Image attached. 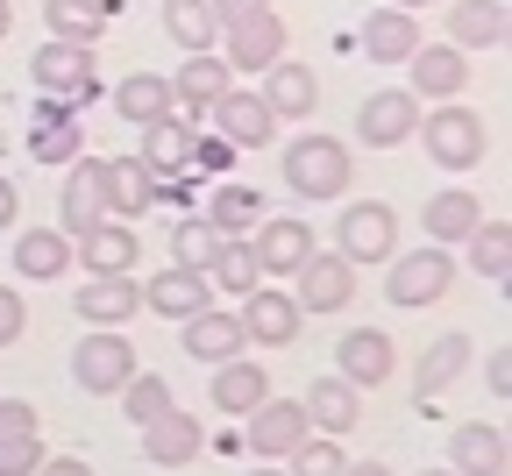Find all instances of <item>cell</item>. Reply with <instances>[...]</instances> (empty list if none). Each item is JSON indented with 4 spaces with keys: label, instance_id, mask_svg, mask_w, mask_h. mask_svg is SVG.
I'll use <instances>...</instances> for the list:
<instances>
[{
    "label": "cell",
    "instance_id": "45",
    "mask_svg": "<svg viewBox=\"0 0 512 476\" xmlns=\"http://www.w3.org/2000/svg\"><path fill=\"white\" fill-rule=\"evenodd\" d=\"M22 434H43V413L29 398H0V441H22Z\"/></svg>",
    "mask_w": 512,
    "mask_h": 476
},
{
    "label": "cell",
    "instance_id": "14",
    "mask_svg": "<svg viewBox=\"0 0 512 476\" xmlns=\"http://www.w3.org/2000/svg\"><path fill=\"white\" fill-rule=\"evenodd\" d=\"M392 370H399V342L384 327H349L342 342H335V377H349L356 391L392 384Z\"/></svg>",
    "mask_w": 512,
    "mask_h": 476
},
{
    "label": "cell",
    "instance_id": "21",
    "mask_svg": "<svg viewBox=\"0 0 512 476\" xmlns=\"http://www.w3.org/2000/svg\"><path fill=\"white\" fill-rule=\"evenodd\" d=\"M100 207L107 221H143L157 207V178L136 157H100Z\"/></svg>",
    "mask_w": 512,
    "mask_h": 476
},
{
    "label": "cell",
    "instance_id": "29",
    "mask_svg": "<svg viewBox=\"0 0 512 476\" xmlns=\"http://www.w3.org/2000/svg\"><path fill=\"white\" fill-rule=\"evenodd\" d=\"M356 43H363L370 64H406L427 36H420V15H406V8H377V15H363Z\"/></svg>",
    "mask_w": 512,
    "mask_h": 476
},
{
    "label": "cell",
    "instance_id": "27",
    "mask_svg": "<svg viewBox=\"0 0 512 476\" xmlns=\"http://www.w3.org/2000/svg\"><path fill=\"white\" fill-rule=\"evenodd\" d=\"M228 86H235V72L221 64V50H200V57H185L178 72H171V100H178V114H192V121H200Z\"/></svg>",
    "mask_w": 512,
    "mask_h": 476
},
{
    "label": "cell",
    "instance_id": "9",
    "mask_svg": "<svg viewBox=\"0 0 512 476\" xmlns=\"http://www.w3.org/2000/svg\"><path fill=\"white\" fill-rule=\"evenodd\" d=\"M349 299H356V263H342L335 249H313V256L292 270V306H299V313L320 320V313H342Z\"/></svg>",
    "mask_w": 512,
    "mask_h": 476
},
{
    "label": "cell",
    "instance_id": "55",
    "mask_svg": "<svg viewBox=\"0 0 512 476\" xmlns=\"http://www.w3.org/2000/svg\"><path fill=\"white\" fill-rule=\"evenodd\" d=\"M384 8H406V15H420V8H427V0H384Z\"/></svg>",
    "mask_w": 512,
    "mask_h": 476
},
{
    "label": "cell",
    "instance_id": "7",
    "mask_svg": "<svg viewBox=\"0 0 512 476\" xmlns=\"http://www.w3.org/2000/svg\"><path fill=\"white\" fill-rule=\"evenodd\" d=\"M29 86L36 93H64V100H79V107H93L100 100V64H93V43H43L36 57H29Z\"/></svg>",
    "mask_w": 512,
    "mask_h": 476
},
{
    "label": "cell",
    "instance_id": "44",
    "mask_svg": "<svg viewBox=\"0 0 512 476\" xmlns=\"http://www.w3.org/2000/svg\"><path fill=\"white\" fill-rule=\"evenodd\" d=\"M43 434H22V441H0V476H36L43 469Z\"/></svg>",
    "mask_w": 512,
    "mask_h": 476
},
{
    "label": "cell",
    "instance_id": "18",
    "mask_svg": "<svg viewBox=\"0 0 512 476\" xmlns=\"http://www.w3.org/2000/svg\"><path fill=\"white\" fill-rule=\"evenodd\" d=\"M448 469L456 476H512V441L498 420H463L448 434Z\"/></svg>",
    "mask_w": 512,
    "mask_h": 476
},
{
    "label": "cell",
    "instance_id": "10",
    "mask_svg": "<svg viewBox=\"0 0 512 476\" xmlns=\"http://www.w3.org/2000/svg\"><path fill=\"white\" fill-rule=\"evenodd\" d=\"M463 86H470V50H456V43H420V50L406 57V93H413L420 107L463 100Z\"/></svg>",
    "mask_w": 512,
    "mask_h": 476
},
{
    "label": "cell",
    "instance_id": "12",
    "mask_svg": "<svg viewBox=\"0 0 512 476\" xmlns=\"http://www.w3.org/2000/svg\"><path fill=\"white\" fill-rule=\"evenodd\" d=\"M207 121H214L221 143H235V150H264L271 135H278V114L264 107V93H256V86H228V93L207 107Z\"/></svg>",
    "mask_w": 512,
    "mask_h": 476
},
{
    "label": "cell",
    "instance_id": "39",
    "mask_svg": "<svg viewBox=\"0 0 512 476\" xmlns=\"http://www.w3.org/2000/svg\"><path fill=\"white\" fill-rule=\"evenodd\" d=\"M164 36L185 50V57H200L221 43V22H214V0H164Z\"/></svg>",
    "mask_w": 512,
    "mask_h": 476
},
{
    "label": "cell",
    "instance_id": "50",
    "mask_svg": "<svg viewBox=\"0 0 512 476\" xmlns=\"http://www.w3.org/2000/svg\"><path fill=\"white\" fill-rule=\"evenodd\" d=\"M36 476H93V462H86V455H43Z\"/></svg>",
    "mask_w": 512,
    "mask_h": 476
},
{
    "label": "cell",
    "instance_id": "32",
    "mask_svg": "<svg viewBox=\"0 0 512 476\" xmlns=\"http://www.w3.org/2000/svg\"><path fill=\"white\" fill-rule=\"evenodd\" d=\"M427 242H441V249H456V242H470V228L484 221V199L470 192V185H441L434 199H427Z\"/></svg>",
    "mask_w": 512,
    "mask_h": 476
},
{
    "label": "cell",
    "instance_id": "2",
    "mask_svg": "<svg viewBox=\"0 0 512 476\" xmlns=\"http://www.w3.org/2000/svg\"><path fill=\"white\" fill-rule=\"evenodd\" d=\"M413 135L427 143L434 171H477V164H484V150H491V128H484V114H477V107H463V100H441V107H427Z\"/></svg>",
    "mask_w": 512,
    "mask_h": 476
},
{
    "label": "cell",
    "instance_id": "20",
    "mask_svg": "<svg viewBox=\"0 0 512 476\" xmlns=\"http://www.w3.org/2000/svg\"><path fill=\"white\" fill-rule=\"evenodd\" d=\"M143 306L164 313V320H192V313L214 306V285H207V270H192V263H164L157 278H143Z\"/></svg>",
    "mask_w": 512,
    "mask_h": 476
},
{
    "label": "cell",
    "instance_id": "37",
    "mask_svg": "<svg viewBox=\"0 0 512 476\" xmlns=\"http://www.w3.org/2000/svg\"><path fill=\"white\" fill-rule=\"evenodd\" d=\"M207 285H214V299H242V292L264 285V270H256L249 235H221V249L207 256Z\"/></svg>",
    "mask_w": 512,
    "mask_h": 476
},
{
    "label": "cell",
    "instance_id": "49",
    "mask_svg": "<svg viewBox=\"0 0 512 476\" xmlns=\"http://www.w3.org/2000/svg\"><path fill=\"white\" fill-rule=\"evenodd\" d=\"M271 0H214V22L228 29V22H242V15H264Z\"/></svg>",
    "mask_w": 512,
    "mask_h": 476
},
{
    "label": "cell",
    "instance_id": "36",
    "mask_svg": "<svg viewBox=\"0 0 512 476\" xmlns=\"http://www.w3.org/2000/svg\"><path fill=\"white\" fill-rule=\"evenodd\" d=\"M470 370V334H441V342L420 356V370H413V398H420V413H427V405L448 391V384H456Z\"/></svg>",
    "mask_w": 512,
    "mask_h": 476
},
{
    "label": "cell",
    "instance_id": "11",
    "mask_svg": "<svg viewBox=\"0 0 512 476\" xmlns=\"http://www.w3.org/2000/svg\"><path fill=\"white\" fill-rule=\"evenodd\" d=\"M235 320H242V334H249L256 349H292V342H299V327H306V313L292 306L285 285H256V292H242Z\"/></svg>",
    "mask_w": 512,
    "mask_h": 476
},
{
    "label": "cell",
    "instance_id": "31",
    "mask_svg": "<svg viewBox=\"0 0 512 476\" xmlns=\"http://www.w3.org/2000/svg\"><path fill=\"white\" fill-rule=\"evenodd\" d=\"M93 221H107V207H100V157H79V164H64L57 228H64V235H86Z\"/></svg>",
    "mask_w": 512,
    "mask_h": 476
},
{
    "label": "cell",
    "instance_id": "33",
    "mask_svg": "<svg viewBox=\"0 0 512 476\" xmlns=\"http://www.w3.org/2000/svg\"><path fill=\"white\" fill-rule=\"evenodd\" d=\"M64 270H72V235H64V228H29V235H15V278L57 285Z\"/></svg>",
    "mask_w": 512,
    "mask_h": 476
},
{
    "label": "cell",
    "instance_id": "17",
    "mask_svg": "<svg viewBox=\"0 0 512 476\" xmlns=\"http://www.w3.org/2000/svg\"><path fill=\"white\" fill-rule=\"evenodd\" d=\"M413 128H420V100L406 86H384V93H370L356 107V143L363 150H399Z\"/></svg>",
    "mask_w": 512,
    "mask_h": 476
},
{
    "label": "cell",
    "instance_id": "43",
    "mask_svg": "<svg viewBox=\"0 0 512 476\" xmlns=\"http://www.w3.org/2000/svg\"><path fill=\"white\" fill-rule=\"evenodd\" d=\"M221 249V235L207 228V214H185L171 228V263H192V270H207V256Z\"/></svg>",
    "mask_w": 512,
    "mask_h": 476
},
{
    "label": "cell",
    "instance_id": "41",
    "mask_svg": "<svg viewBox=\"0 0 512 476\" xmlns=\"http://www.w3.org/2000/svg\"><path fill=\"white\" fill-rule=\"evenodd\" d=\"M470 270L484 285H505L512 278V228L505 221H477L470 228Z\"/></svg>",
    "mask_w": 512,
    "mask_h": 476
},
{
    "label": "cell",
    "instance_id": "34",
    "mask_svg": "<svg viewBox=\"0 0 512 476\" xmlns=\"http://www.w3.org/2000/svg\"><path fill=\"white\" fill-rule=\"evenodd\" d=\"M114 15H121V0H43V29L57 43H100Z\"/></svg>",
    "mask_w": 512,
    "mask_h": 476
},
{
    "label": "cell",
    "instance_id": "54",
    "mask_svg": "<svg viewBox=\"0 0 512 476\" xmlns=\"http://www.w3.org/2000/svg\"><path fill=\"white\" fill-rule=\"evenodd\" d=\"M249 476H292V469H285V462H256Z\"/></svg>",
    "mask_w": 512,
    "mask_h": 476
},
{
    "label": "cell",
    "instance_id": "46",
    "mask_svg": "<svg viewBox=\"0 0 512 476\" xmlns=\"http://www.w3.org/2000/svg\"><path fill=\"white\" fill-rule=\"evenodd\" d=\"M22 327H29L22 292H15V285H0V349H8V342H22Z\"/></svg>",
    "mask_w": 512,
    "mask_h": 476
},
{
    "label": "cell",
    "instance_id": "51",
    "mask_svg": "<svg viewBox=\"0 0 512 476\" xmlns=\"http://www.w3.org/2000/svg\"><path fill=\"white\" fill-rule=\"evenodd\" d=\"M484 377H491V391L505 398V391H512V349H491V363H484Z\"/></svg>",
    "mask_w": 512,
    "mask_h": 476
},
{
    "label": "cell",
    "instance_id": "25",
    "mask_svg": "<svg viewBox=\"0 0 512 476\" xmlns=\"http://www.w3.org/2000/svg\"><path fill=\"white\" fill-rule=\"evenodd\" d=\"M79 320L86 327H121V320H136L143 313V285H136V270H114V278H86L72 292Z\"/></svg>",
    "mask_w": 512,
    "mask_h": 476
},
{
    "label": "cell",
    "instance_id": "15",
    "mask_svg": "<svg viewBox=\"0 0 512 476\" xmlns=\"http://www.w3.org/2000/svg\"><path fill=\"white\" fill-rule=\"evenodd\" d=\"M249 249H256V270H264V278H292L320 242H313V228L299 214H264L249 228Z\"/></svg>",
    "mask_w": 512,
    "mask_h": 476
},
{
    "label": "cell",
    "instance_id": "53",
    "mask_svg": "<svg viewBox=\"0 0 512 476\" xmlns=\"http://www.w3.org/2000/svg\"><path fill=\"white\" fill-rule=\"evenodd\" d=\"M8 29H15V0H0V43H8Z\"/></svg>",
    "mask_w": 512,
    "mask_h": 476
},
{
    "label": "cell",
    "instance_id": "42",
    "mask_svg": "<svg viewBox=\"0 0 512 476\" xmlns=\"http://www.w3.org/2000/svg\"><path fill=\"white\" fill-rule=\"evenodd\" d=\"M285 469H292V476H342V469H349V455H342V441H335V434H306V441L285 455Z\"/></svg>",
    "mask_w": 512,
    "mask_h": 476
},
{
    "label": "cell",
    "instance_id": "1",
    "mask_svg": "<svg viewBox=\"0 0 512 476\" xmlns=\"http://www.w3.org/2000/svg\"><path fill=\"white\" fill-rule=\"evenodd\" d=\"M285 185L299 199H349V185H356L349 143H342V135H320V128L292 135V143H285Z\"/></svg>",
    "mask_w": 512,
    "mask_h": 476
},
{
    "label": "cell",
    "instance_id": "48",
    "mask_svg": "<svg viewBox=\"0 0 512 476\" xmlns=\"http://www.w3.org/2000/svg\"><path fill=\"white\" fill-rule=\"evenodd\" d=\"M15 221H22V192H15V178H8V171H0V235H8Z\"/></svg>",
    "mask_w": 512,
    "mask_h": 476
},
{
    "label": "cell",
    "instance_id": "23",
    "mask_svg": "<svg viewBox=\"0 0 512 476\" xmlns=\"http://www.w3.org/2000/svg\"><path fill=\"white\" fill-rule=\"evenodd\" d=\"M136 434H143V455H150L157 469H185V462L207 455V427H200V413H185V405H171L164 420H150V427H136Z\"/></svg>",
    "mask_w": 512,
    "mask_h": 476
},
{
    "label": "cell",
    "instance_id": "3",
    "mask_svg": "<svg viewBox=\"0 0 512 476\" xmlns=\"http://www.w3.org/2000/svg\"><path fill=\"white\" fill-rule=\"evenodd\" d=\"M22 150H29V164H43V171L79 164V157H86V107H79V100H64V93H36Z\"/></svg>",
    "mask_w": 512,
    "mask_h": 476
},
{
    "label": "cell",
    "instance_id": "13",
    "mask_svg": "<svg viewBox=\"0 0 512 476\" xmlns=\"http://www.w3.org/2000/svg\"><path fill=\"white\" fill-rule=\"evenodd\" d=\"M249 434H242V448L256 455V462H285L313 427H306V405L299 398H264V405H256V413L242 420Z\"/></svg>",
    "mask_w": 512,
    "mask_h": 476
},
{
    "label": "cell",
    "instance_id": "8",
    "mask_svg": "<svg viewBox=\"0 0 512 476\" xmlns=\"http://www.w3.org/2000/svg\"><path fill=\"white\" fill-rule=\"evenodd\" d=\"M221 64L235 79H264L271 64L285 57V22H278V8H264V15H242V22H228L221 29Z\"/></svg>",
    "mask_w": 512,
    "mask_h": 476
},
{
    "label": "cell",
    "instance_id": "19",
    "mask_svg": "<svg viewBox=\"0 0 512 476\" xmlns=\"http://www.w3.org/2000/svg\"><path fill=\"white\" fill-rule=\"evenodd\" d=\"M192 143H200V121H192V114H164V121L143 128L136 164L150 178H192Z\"/></svg>",
    "mask_w": 512,
    "mask_h": 476
},
{
    "label": "cell",
    "instance_id": "5",
    "mask_svg": "<svg viewBox=\"0 0 512 476\" xmlns=\"http://www.w3.org/2000/svg\"><path fill=\"white\" fill-rule=\"evenodd\" d=\"M448 285H456V256H448L441 242L406 249V256H392V263H384V299H392V306H406V313H420V306L448 299Z\"/></svg>",
    "mask_w": 512,
    "mask_h": 476
},
{
    "label": "cell",
    "instance_id": "16",
    "mask_svg": "<svg viewBox=\"0 0 512 476\" xmlns=\"http://www.w3.org/2000/svg\"><path fill=\"white\" fill-rule=\"evenodd\" d=\"M178 349L192 356V363H228V356H249V334H242V320H235V306H207V313H192V320H178Z\"/></svg>",
    "mask_w": 512,
    "mask_h": 476
},
{
    "label": "cell",
    "instance_id": "22",
    "mask_svg": "<svg viewBox=\"0 0 512 476\" xmlns=\"http://www.w3.org/2000/svg\"><path fill=\"white\" fill-rule=\"evenodd\" d=\"M143 235L128 221H93L86 235H72V263H86V278H114V270H136Z\"/></svg>",
    "mask_w": 512,
    "mask_h": 476
},
{
    "label": "cell",
    "instance_id": "40",
    "mask_svg": "<svg viewBox=\"0 0 512 476\" xmlns=\"http://www.w3.org/2000/svg\"><path fill=\"white\" fill-rule=\"evenodd\" d=\"M114 398H121L128 427H150V420H164L171 405H178V398H171V377H164V370H136V377H128V384H121Z\"/></svg>",
    "mask_w": 512,
    "mask_h": 476
},
{
    "label": "cell",
    "instance_id": "4",
    "mask_svg": "<svg viewBox=\"0 0 512 476\" xmlns=\"http://www.w3.org/2000/svg\"><path fill=\"white\" fill-rule=\"evenodd\" d=\"M335 256L356 263V270H377L399 256V214L384 199H349L342 221H335Z\"/></svg>",
    "mask_w": 512,
    "mask_h": 476
},
{
    "label": "cell",
    "instance_id": "28",
    "mask_svg": "<svg viewBox=\"0 0 512 476\" xmlns=\"http://www.w3.org/2000/svg\"><path fill=\"white\" fill-rule=\"evenodd\" d=\"M299 405H306V427H313V434H335V441L363 420V391H356L349 377H313Z\"/></svg>",
    "mask_w": 512,
    "mask_h": 476
},
{
    "label": "cell",
    "instance_id": "52",
    "mask_svg": "<svg viewBox=\"0 0 512 476\" xmlns=\"http://www.w3.org/2000/svg\"><path fill=\"white\" fill-rule=\"evenodd\" d=\"M342 476H399V469H392V462H377V455H363V462L349 455V469H342Z\"/></svg>",
    "mask_w": 512,
    "mask_h": 476
},
{
    "label": "cell",
    "instance_id": "26",
    "mask_svg": "<svg viewBox=\"0 0 512 476\" xmlns=\"http://www.w3.org/2000/svg\"><path fill=\"white\" fill-rule=\"evenodd\" d=\"M264 107H271L278 121H313V114H320V79H313V64L278 57L271 72H264Z\"/></svg>",
    "mask_w": 512,
    "mask_h": 476
},
{
    "label": "cell",
    "instance_id": "35",
    "mask_svg": "<svg viewBox=\"0 0 512 476\" xmlns=\"http://www.w3.org/2000/svg\"><path fill=\"white\" fill-rule=\"evenodd\" d=\"M107 100H114V114H121V121H136V128H150V121L178 114V100H171V79H164V72H128Z\"/></svg>",
    "mask_w": 512,
    "mask_h": 476
},
{
    "label": "cell",
    "instance_id": "24",
    "mask_svg": "<svg viewBox=\"0 0 512 476\" xmlns=\"http://www.w3.org/2000/svg\"><path fill=\"white\" fill-rule=\"evenodd\" d=\"M207 398H214V413H228V420H249L256 405L271 398V370L256 363V356H228V363H214V384H207Z\"/></svg>",
    "mask_w": 512,
    "mask_h": 476
},
{
    "label": "cell",
    "instance_id": "47",
    "mask_svg": "<svg viewBox=\"0 0 512 476\" xmlns=\"http://www.w3.org/2000/svg\"><path fill=\"white\" fill-rule=\"evenodd\" d=\"M235 164V143H221V135H200L192 143V171H228Z\"/></svg>",
    "mask_w": 512,
    "mask_h": 476
},
{
    "label": "cell",
    "instance_id": "38",
    "mask_svg": "<svg viewBox=\"0 0 512 476\" xmlns=\"http://www.w3.org/2000/svg\"><path fill=\"white\" fill-rule=\"evenodd\" d=\"M256 221H264V192H256V185L221 178V185L207 192V228H214V235H249Z\"/></svg>",
    "mask_w": 512,
    "mask_h": 476
},
{
    "label": "cell",
    "instance_id": "30",
    "mask_svg": "<svg viewBox=\"0 0 512 476\" xmlns=\"http://www.w3.org/2000/svg\"><path fill=\"white\" fill-rule=\"evenodd\" d=\"M512 15L505 0H448V43L456 50H505Z\"/></svg>",
    "mask_w": 512,
    "mask_h": 476
},
{
    "label": "cell",
    "instance_id": "57",
    "mask_svg": "<svg viewBox=\"0 0 512 476\" xmlns=\"http://www.w3.org/2000/svg\"><path fill=\"white\" fill-rule=\"evenodd\" d=\"M0 157H8V128H0Z\"/></svg>",
    "mask_w": 512,
    "mask_h": 476
},
{
    "label": "cell",
    "instance_id": "6",
    "mask_svg": "<svg viewBox=\"0 0 512 476\" xmlns=\"http://www.w3.org/2000/svg\"><path fill=\"white\" fill-rule=\"evenodd\" d=\"M136 370H143V363H136V342H128L121 327H93L86 342L72 349V384H79L86 398H114Z\"/></svg>",
    "mask_w": 512,
    "mask_h": 476
},
{
    "label": "cell",
    "instance_id": "56",
    "mask_svg": "<svg viewBox=\"0 0 512 476\" xmlns=\"http://www.w3.org/2000/svg\"><path fill=\"white\" fill-rule=\"evenodd\" d=\"M420 476H456V469H448V462H441V469H420Z\"/></svg>",
    "mask_w": 512,
    "mask_h": 476
}]
</instances>
